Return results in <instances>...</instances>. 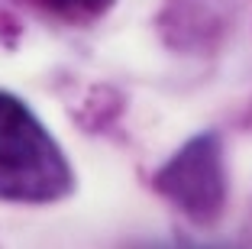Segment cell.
I'll list each match as a JSON object with an SVG mask.
<instances>
[{
    "label": "cell",
    "mask_w": 252,
    "mask_h": 249,
    "mask_svg": "<svg viewBox=\"0 0 252 249\" xmlns=\"http://www.w3.org/2000/svg\"><path fill=\"white\" fill-rule=\"evenodd\" d=\"M32 3H39V7L45 10H52V13L65 16V20H94V16H104L107 10H110L113 0H32Z\"/></svg>",
    "instance_id": "3"
},
{
    "label": "cell",
    "mask_w": 252,
    "mask_h": 249,
    "mask_svg": "<svg viewBox=\"0 0 252 249\" xmlns=\"http://www.w3.org/2000/svg\"><path fill=\"white\" fill-rule=\"evenodd\" d=\"M156 191L197 227L217 223L226 207V162L217 133H197L152 178Z\"/></svg>",
    "instance_id": "2"
},
{
    "label": "cell",
    "mask_w": 252,
    "mask_h": 249,
    "mask_svg": "<svg viewBox=\"0 0 252 249\" xmlns=\"http://www.w3.org/2000/svg\"><path fill=\"white\" fill-rule=\"evenodd\" d=\"M74 191V169L62 142L30 104L0 88V201L45 207Z\"/></svg>",
    "instance_id": "1"
}]
</instances>
